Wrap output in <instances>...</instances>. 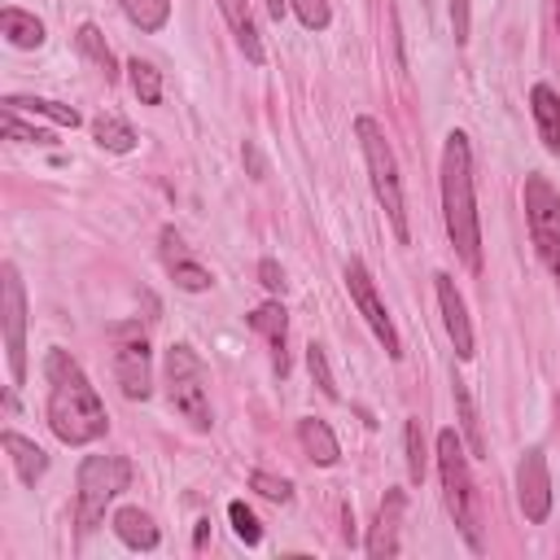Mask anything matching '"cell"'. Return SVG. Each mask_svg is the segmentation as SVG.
Wrapping results in <instances>:
<instances>
[{
	"label": "cell",
	"mask_w": 560,
	"mask_h": 560,
	"mask_svg": "<svg viewBox=\"0 0 560 560\" xmlns=\"http://www.w3.org/2000/svg\"><path fill=\"white\" fill-rule=\"evenodd\" d=\"M525 219H529V241L560 289V192L551 188L547 175H525Z\"/></svg>",
	"instance_id": "cell-7"
},
{
	"label": "cell",
	"mask_w": 560,
	"mask_h": 560,
	"mask_svg": "<svg viewBox=\"0 0 560 560\" xmlns=\"http://www.w3.org/2000/svg\"><path fill=\"white\" fill-rule=\"evenodd\" d=\"M171 276H175V284H179L184 293H206V289L214 284V276H210L201 262H192V258H175V262H171Z\"/></svg>",
	"instance_id": "cell-27"
},
{
	"label": "cell",
	"mask_w": 560,
	"mask_h": 560,
	"mask_svg": "<svg viewBox=\"0 0 560 560\" xmlns=\"http://www.w3.org/2000/svg\"><path fill=\"white\" fill-rule=\"evenodd\" d=\"M402 508H407L402 490H389L385 503H381V512H376V525H372V534H368V556H372V560L398 556V521H402Z\"/></svg>",
	"instance_id": "cell-14"
},
{
	"label": "cell",
	"mask_w": 560,
	"mask_h": 560,
	"mask_svg": "<svg viewBox=\"0 0 560 560\" xmlns=\"http://www.w3.org/2000/svg\"><path fill=\"white\" fill-rule=\"evenodd\" d=\"M451 394H455V407H459V424H464V433H468V446H472V455H481L486 446H481V429H477V411H472L468 385L455 376V381H451Z\"/></svg>",
	"instance_id": "cell-26"
},
{
	"label": "cell",
	"mask_w": 560,
	"mask_h": 560,
	"mask_svg": "<svg viewBox=\"0 0 560 560\" xmlns=\"http://www.w3.org/2000/svg\"><path fill=\"white\" fill-rule=\"evenodd\" d=\"M44 381H48V429L66 446H88L105 438L109 416L96 394V385L83 376V368L70 359V350L52 346L44 354Z\"/></svg>",
	"instance_id": "cell-1"
},
{
	"label": "cell",
	"mask_w": 560,
	"mask_h": 560,
	"mask_svg": "<svg viewBox=\"0 0 560 560\" xmlns=\"http://www.w3.org/2000/svg\"><path fill=\"white\" fill-rule=\"evenodd\" d=\"M433 289H438V311H442V324H446V337L455 346L459 359H472V324H468V306L455 289V280L446 271L433 276Z\"/></svg>",
	"instance_id": "cell-12"
},
{
	"label": "cell",
	"mask_w": 560,
	"mask_h": 560,
	"mask_svg": "<svg viewBox=\"0 0 560 560\" xmlns=\"http://www.w3.org/2000/svg\"><path fill=\"white\" fill-rule=\"evenodd\" d=\"M4 109H26L31 118H52L57 127H79V109L74 105H61V101H48V96H4Z\"/></svg>",
	"instance_id": "cell-22"
},
{
	"label": "cell",
	"mask_w": 560,
	"mask_h": 560,
	"mask_svg": "<svg viewBox=\"0 0 560 560\" xmlns=\"http://www.w3.org/2000/svg\"><path fill=\"white\" fill-rule=\"evenodd\" d=\"M114 376H118L122 398H131V402H144L153 394V363H149V341L140 328H118Z\"/></svg>",
	"instance_id": "cell-10"
},
{
	"label": "cell",
	"mask_w": 560,
	"mask_h": 560,
	"mask_svg": "<svg viewBox=\"0 0 560 560\" xmlns=\"http://www.w3.org/2000/svg\"><path fill=\"white\" fill-rule=\"evenodd\" d=\"M162 385H166V402L192 424V429H210L214 411H210V389H206V363L192 354V346H171L162 359Z\"/></svg>",
	"instance_id": "cell-5"
},
{
	"label": "cell",
	"mask_w": 560,
	"mask_h": 560,
	"mask_svg": "<svg viewBox=\"0 0 560 560\" xmlns=\"http://www.w3.org/2000/svg\"><path fill=\"white\" fill-rule=\"evenodd\" d=\"M228 521H232V529H236V538H241L245 547H254V542L262 538V525H258V516H254V512H249L241 499H232V503H228Z\"/></svg>",
	"instance_id": "cell-30"
},
{
	"label": "cell",
	"mask_w": 560,
	"mask_h": 560,
	"mask_svg": "<svg viewBox=\"0 0 560 560\" xmlns=\"http://www.w3.org/2000/svg\"><path fill=\"white\" fill-rule=\"evenodd\" d=\"M516 503L525 512L529 525H542L551 516V472H547V455L538 446H529L521 455V468H516Z\"/></svg>",
	"instance_id": "cell-11"
},
{
	"label": "cell",
	"mask_w": 560,
	"mask_h": 560,
	"mask_svg": "<svg viewBox=\"0 0 560 560\" xmlns=\"http://www.w3.org/2000/svg\"><path fill=\"white\" fill-rule=\"evenodd\" d=\"M92 136H96V144L109 149V153H131V149H136V131H131V122H122L118 114L92 118Z\"/></svg>",
	"instance_id": "cell-23"
},
{
	"label": "cell",
	"mask_w": 560,
	"mask_h": 560,
	"mask_svg": "<svg viewBox=\"0 0 560 560\" xmlns=\"http://www.w3.org/2000/svg\"><path fill=\"white\" fill-rule=\"evenodd\" d=\"M402 438H407V477H411V481H424V438H420V420H407Z\"/></svg>",
	"instance_id": "cell-31"
},
{
	"label": "cell",
	"mask_w": 560,
	"mask_h": 560,
	"mask_svg": "<svg viewBox=\"0 0 560 560\" xmlns=\"http://www.w3.org/2000/svg\"><path fill=\"white\" fill-rule=\"evenodd\" d=\"M249 490H258V494L271 499V503H289V499H293V481H289V477H276V472H267V468H254V472H249Z\"/></svg>",
	"instance_id": "cell-29"
},
{
	"label": "cell",
	"mask_w": 560,
	"mask_h": 560,
	"mask_svg": "<svg viewBox=\"0 0 560 560\" xmlns=\"http://www.w3.org/2000/svg\"><path fill=\"white\" fill-rule=\"evenodd\" d=\"M306 372H311V381L319 385V394L324 398H341L337 394V381H332V368H328V354H324V346H306Z\"/></svg>",
	"instance_id": "cell-28"
},
{
	"label": "cell",
	"mask_w": 560,
	"mask_h": 560,
	"mask_svg": "<svg viewBox=\"0 0 560 560\" xmlns=\"http://www.w3.org/2000/svg\"><path fill=\"white\" fill-rule=\"evenodd\" d=\"M0 127H4V136H9V140H26V144H52V136H48V131H39V127H31V122H22V118H18V109H4Z\"/></svg>",
	"instance_id": "cell-32"
},
{
	"label": "cell",
	"mask_w": 560,
	"mask_h": 560,
	"mask_svg": "<svg viewBox=\"0 0 560 560\" xmlns=\"http://www.w3.org/2000/svg\"><path fill=\"white\" fill-rule=\"evenodd\" d=\"M127 481H131L127 455H88L79 464L74 486H79V529L83 534H92L101 525L105 508L127 490Z\"/></svg>",
	"instance_id": "cell-6"
},
{
	"label": "cell",
	"mask_w": 560,
	"mask_h": 560,
	"mask_svg": "<svg viewBox=\"0 0 560 560\" xmlns=\"http://www.w3.org/2000/svg\"><path fill=\"white\" fill-rule=\"evenodd\" d=\"M127 79H131V92L140 96V105H158V101H162V70H158L153 61L131 57V61H127Z\"/></svg>",
	"instance_id": "cell-24"
},
{
	"label": "cell",
	"mask_w": 560,
	"mask_h": 560,
	"mask_svg": "<svg viewBox=\"0 0 560 560\" xmlns=\"http://www.w3.org/2000/svg\"><path fill=\"white\" fill-rule=\"evenodd\" d=\"M451 4V31H455V44H468V31H472V4L468 0H446Z\"/></svg>",
	"instance_id": "cell-34"
},
{
	"label": "cell",
	"mask_w": 560,
	"mask_h": 560,
	"mask_svg": "<svg viewBox=\"0 0 560 560\" xmlns=\"http://www.w3.org/2000/svg\"><path fill=\"white\" fill-rule=\"evenodd\" d=\"M210 538V521H197V534H192V547H206Z\"/></svg>",
	"instance_id": "cell-37"
},
{
	"label": "cell",
	"mask_w": 560,
	"mask_h": 560,
	"mask_svg": "<svg viewBox=\"0 0 560 560\" xmlns=\"http://www.w3.org/2000/svg\"><path fill=\"white\" fill-rule=\"evenodd\" d=\"M0 324H4V359H9V381H26V289L13 262L0 267Z\"/></svg>",
	"instance_id": "cell-8"
},
{
	"label": "cell",
	"mask_w": 560,
	"mask_h": 560,
	"mask_svg": "<svg viewBox=\"0 0 560 560\" xmlns=\"http://www.w3.org/2000/svg\"><path fill=\"white\" fill-rule=\"evenodd\" d=\"M556 26H560V0H556Z\"/></svg>",
	"instance_id": "cell-39"
},
{
	"label": "cell",
	"mask_w": 560,
	"mask_h": 560,
	"mask_svg": "<svg viewBox=\"0 0 560 560\" xmlns=\"http://www.w3.org/2000/svg\"><path fill=\"white\" fill-rule=\"evenodd\" d=\"M249 328L271 346V368L284 376L289 372V315H284V306L280 302H262V306H254L249 311Z\"/></svg>",
	"instance_id": "cell-13"
},
{
	"label": "cell",
	"mask_w": 560,
	"mask_h": 560,
	"mask_svg": "<svg viewBox=\"0 0 560 560\" xmlns=\"http://www.w3.org/2000/svg\"><path fill=\"white\" fill-rule=\"evenodd\" d=\"M262 4H267V13H271V18L280 22V18H284V4H289V0H262Z\"/></svg>",
	"instance_id": "cell-38"
},
{
	"label": "cell",
	"mask_w": 560,
	"mask_h": 560,
	"mask_svg": "<svg viewBox=\"0 0 560 560\" xmlns=\"http://www.w3.org/2000/svg\"><path fill=\"white\" fill-rule=\"evenodd\" d=\"M4 451H9V459H13V472H18V481L22 486H35L44 472H48V455L31 442V438H22V433H13V429H4Z\"/></svg>",
	"instance_id": "cell-16"
},
{
	"label": "cell",
	"mask_w": 560,
	"mask_h": 560,
	"mask_svg": "<svg viewBox=\"0 0 560 560\" xmlns=\"http://www.w3.org/2000/svg\"><path fill=\"white\" fill-rule=\"evenodd\" d=\"M298 442H302V451H306V455H311L319 468H332V464L341 459V446H337L332 429H328L324 420H315V416L298 420Z\"/></svg>",
	"instance_id": "cell-17"
},
{
	"label": "cell",
	"mask_w": 560,
	"mask_h": 560,
	"mask_svg": "<svg viewBox=\"0 0 560 560\" xmlns=\"http://www.w3.org/2000/svg\"><path fill=\"white\" fill-rule=\"evenodd\" d=\"M289 4H293L298 22H302L306 31H324V26H328V0H289Z\"/></svg>",
	"instance_id": "cell-33"
},
{
	"label": "cell",
	"mask_w": 560,
	"mask_h": 560,
	"mask_svg": "<svg viewBox=\"0 0 560 560\" xmlns=\"http://www.w3.org/2000/svg\"><path fill=\"white\" fill-rule=\"evenodd\" d=\"M442 219L455 254L468 271H481V223H477V192H472V149L464 131H446L442 144Z\"/></svg>",
	"instance_id": "cell-2"
},
{
	"label": "cell",
	"mask_w": 560,
	"mask_h": 560,
	"mask_svg": "<svg viewBox=\"0 0 560 560\" xmlns=\"http://www.w3.org/2000/svg\"><path fill=\"white\" fill-rule=\"evenodd\" d=\"M245 162H249V171H254V179H262V158L254 153V144H245Z\"/></svg>",
	"instance_id": "cell-36"
},
{
	"label": "cell",
	"mask_w": 560,
	"mask_h": 560,
	"mask_svg": "<svg viewBox=\"0 0 560 560\" xmlns=\"http://www.w3.org/2000/svg\"><path fill=\"white\" fill-rule=\"evenodd\" d=\"M219 9H223V18H228V26H232V35H236L241 52L258 66V61H262V44H258V31H254V18H249V4H245V0H219Z\"/></svg>",
	"instance_id": "cell-20"
},
{
	"label": "cell",
	"mask_w": 560,
	"mask_h": 560,
	"mask_svg": "<svg viewBox=\"0 0 560 560\" xmlns=\"http://www.w3.org/2000/svg\"><path fill=\"white\" fill-rule=\"evenodd\" d=\"M438 481H442V499L446 512L455 521V529L464 534V542L472 551H481V516H477V490H472V468L464 455V442L455 429L438 433Z\"/></svg>",
	"instance_id": "cell-4"
},
{
	"label": "cell",
	"mask_w": 560,
	"mask_h": 560,
	"mask_svg": "<svg viewBox=\"0 0 560 560\" xmlns=\"http://www.w3.org/2000/svg\"><path fill=\"white\" fill-rule=\"evenodd\" d=\"M529 109H534L542 149H547V153H560V96H556L547 83H534V88H529Z\"/></svg>",
	"instance_id": "cell-15"
},
{
	"label": "cell",
	"mask_w": 560,
	"mask_h": 560,
	"mask_svg": "<svg viewBox=\"0 0 560 560\" xmlns=\"http://www.w3.org/2000/svg\"><path fill=\"white\" fill-rule=\"evenodd\" d=\"M74 48L105 74V83H114L118 79V61H114V52H109V44H105V35L92 26V22H83L79 31H74Z\"/></svg>",
	"instance_id": "cell-21"
},
{
	"label": "cell",
	"mask_w": 560,
	"mask_h": 560,
	"mask_svg": "<svg viewBox=\"0 0 560 560\" xmlns=\"http://www.w3.org/2000/svg\"><path fill=\"white\" fill-rule=\"evenodd\" d=\"M118 9L140 26V31H162L171 18V0H118Z\"/></svg>",
	"instance_id": "cell-25"
},
{
	"label": "cell",
	"mask_w": 560,
	"mask_h": 560,
	"mask_svg": "<svg viewBox=\"0 0 560 560\" xmlns=\"http://www.w3.org/2000/svg\"><path fill=\"white\" fill-rule=\"evenodd\" d=\"M0 35L13 44V48H39L44 44V22L35 13H22V9H0Z\"/></svg>",
	"instance_id": "cell-19"
},
{
	"label": "cell",
	"mask_w": 560,
	"mask_h": 560,
	"mask_svg": "<svg viewBox=\"0 0 560 560\" xmlns=\"http://www.w3.org/2000/svg\"><path fill=\"white\" fill-rule=\"evenodd\" d=\"M354 136H359V149H363V162H368V175H372V192L394 228V236L407 245L411 241V228H407V201H402V179H398V158H394V144L385 136V127L368 114L354 118Z\"/></svg>",
	"instance_id": "cell-3"
},
{
	"label": "cell",
	"mask_w": 560,
	"mask_h": 560,
	"mask_svg": "<svg viewBox=\"0 0 560 560\" xmlns=\"http://www.w3.org/2000/svg\"><path fill=\"white\" fill-rule=\"evenodd\" d=\"M341 276H346V289H350V302L359 306V315L368 319V328L376 332V341L385 346V354H389V359H402V337H398V328H394V319H389V311H385V302L376 298V284H372V276H368V267H363L359 258H350Z\"/></svg>",
	"instance_id": "cell-9"
},
{
	"label": "cell",
	"mask_w": 560,
	"mask_h": 560,
	"mask_svg": "<svg viewBox=\"0 0 560 560\" xmlns=\"http://www.w3.org/2000/svg\"><path fill=\"white\" fill-rule=\"evenodd\" d=\"M114 534H118L131 551H153V547H158V525H153V516L140 512V508H118V512H114Z\"/></svg>",
	"instance_id": "cell-18"
},
{
	"label": "cell",
	"mask_w": 560,
	"mask_h": 560,
	"mask_svg": "<svg viewBox=\"0 0 560 560\" xmlns=\"http://www.w3.org/2000/svg\"><path fill=\"white\" fill-rule=\"evenodd\" d=\"M258 280H262L267 293H284V271H280L276 258H262V262H258Z\"/></svg>",
	"instance_id": "cell-35"
}]
</instances>
